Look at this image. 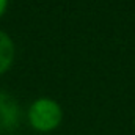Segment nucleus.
<instances>
[{
	"instance_id": "nucleus-1",
	"label": "nucleus",
	"mask_w": 135,
	"mask_h": 135,
	"mask_svg": "<svg viewBox=\"0 0 135 135\" xmlns=\"http://www.w3.org/2000/svg\"><path fill=\"white\" fill-rule=\"evenodd\" d=\"M61 108L52 99H39L33 102L28 112L30 123L35 129L41 132H47L55 129L61 121Z\"/></svg>"
},
{
	"instance_id": "nucleus-2",
	"label": "nucleus",
	"mask_w": 135,
	"mask_h": 135,
	"mask_svg": "<svg viewBox=\"0 0 135 135\" xmlns=\"http://www.w3.org/2000/svg\"><path fill=\"white\" fill-rule=\"evenodd\" d=\"M17 123V104L8 94L0 93V129H11Z\"/></svg>"
},
{
	"instance_id": "nucleus-3",
	"label": "nucleus",
	"mask_w": 135,
	"mask_h": 135,
	"mask_svg": "<svg viewBox=\"0 0 135 135\" xmlns=\"http://www.w3.org/2000/svg\"><path fill=\"white\" fill-rule=\"evenodd\" d=\"M14 60V44L6 33L0 32V74L11 66Z\"/></svg>"
},
{
	"instance_id": "nucleus-4",
	"label": "nucleus",
	"mask_w": 135,
	"mask_h": 135,
	"mask_svg": "<svg viewBox=\"0 0 135 135\" xmlns=\"http://www.w3.org/2000/svg\"><path fill=\"white\" fill-rule=\"evenodd\" d=\"M6 3H8V0H0V16L5 13V9H6Z\"/></svg>"
}]
</instances>
